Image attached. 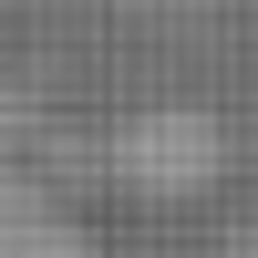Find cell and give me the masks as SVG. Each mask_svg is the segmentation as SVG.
I'll use <instances>...</instances> for the list:
<instances>
[{
    "mask_svg": "<svg viewBox=\"0 0 258 258\" xmlns=\"http://www.w3.org/2000/svg\"><path fill=\"white\" fill-rule=\"evenodd\" d=\"M93 176L135 207H186L227 176V124L207 103H145V114H124L93 145Z\"/></svg>",
    "mask_w": 258,
    "mask_h": 258,
    "instance_id": "obj_1",
    "label": "cell"
},
{
    "mask_svg": "<svg viewBox=\"0 0 258 258\" xmlns=\"http://www.w3.org/2000/svg\"><path fill=\"white\" fill-rule=\"evenodd\" d=\"M248 165H258V114H248Z\"/></svg>",
    "mask_w": 258,
    "mask_h": 258,
    "instance_id": "obj_3",
    "label": "cell"
},
{
    "mask_svg": "<svg viewBox=\"0 0 258 258\" xmlns=\"http://www.w3.org/2000/svg\"><path fill=\"white\" fill-rule=\"evenodd\" d=\"M0 258H103L62 186H0Z\"/></svg>",
    "mask_w": 258,
    "mask_h": 258,
    "instance_id": "obj_2",
    "label": "cell"
}]
</instances>
